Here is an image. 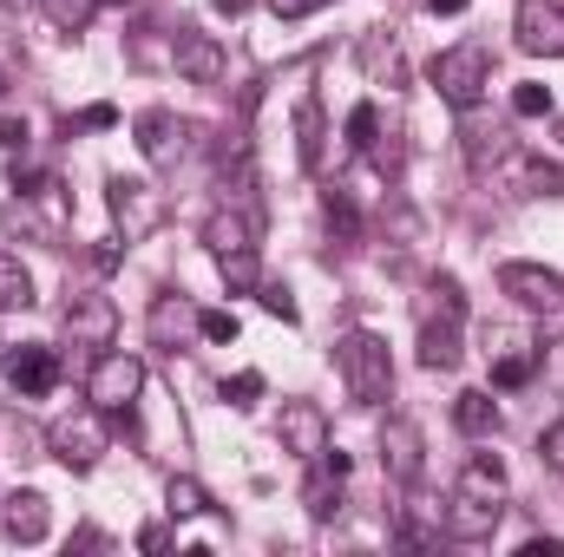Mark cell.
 Listing matches in <instances>:
<instances>
[{
  "label": "cell",
  "mask_w": 564,
  "mask_h": 557,
  "mask_svg": "<svg viewBox=\"0 0 564 557\" xmlns=\"http://www.w3.org/2000/svg\"><path fill=\"white\" fill-rule=\"evenodd\" d=\"M224 401H230V407H257V401H263V374H257V368L230 374V381H224Z\"/></svg>",
  "instance_id": "cell-31"
},
{
  "label": "cell",
  "mask_w": 564,
  "mask_h": 557,
  "mask_svg": "<svg viewBox=\"0 0 564 557\" xmlns=\"http://www.w3.org/2000/svg\"><path fill=\"white\" fill-rule=\"evenodd\" d=\"M197 335H204V341H237L243 321H237L230 308H204V315H197Z\"/></svg>",
  "instance_id": "cell-30"
},
{
  "label": "cell",
  "mask_w": 564,
  "mask_h": 557,
  "mask_svg": "<svg viewBox=\"0 0 564 557\" xmlns=\"http://www.w3.org/2000/svg\"><path fill=\"white\" fill-rule=\"evenodd\" d=\"M7 92H13V73H7V66H0V99H7Z\"/></svg>",
  "instance_id": "cell-45"
},
{
  "label": "cell",
  "mask_w": 564,
  "mask_h": 557,
  "mask_svg": "<svg viewBox=\"0 0 564 557\" xmlns=\"http://www.w3.org/2000/svg\"><path fill=\"white\" fill-rule=\"evenodd\" d=\"M139 551H171V532H164V525H144V532H139Z\"/></svg>",
  "instance_id": "cell-41"
},
{
  "label": "cell",
  "mask_w": 564,
  "mask_h": 557,
  "mask_svg": "<svg viewBox=\"0 0 564 557\" xmlns=\"http://www.w3.org/2000/svg\"><path fill=\"white\" fill-rule=\"evenodd\" d=\"M453 492H473V499H499V505H506V466H499L492 452H473V459L459 466Z\"/></svg>",
  "instance_id": "cell-18"
},
{
  "label": "cell",
  "mask_w": 564,
  "mask_h": 557,
  "mask_svg": "<svg viewBox=\"0 0 564 557\" xmlns=\"http://www.w3.org/2000/svg\"><path fill=\"white\" fill-rule=\"evenodd\" d=\"M217 270H224V282L243 295V288H263V263H257V250H237V256H217Z\"/></svg>",
  "instance_id": "cell-27"
},
{
  "label": "cell",
  "mask_w": 564,
  "mask_h": 557,
  "mask_svg": "<svg viewBox=\"0 0 564 557\" xmlns=\"http://www.w3.org/2000/svg\"><path fill=\"white\" fill-rule=\"evenodd\" d=\"M532 190H545V197L564 190V171H558V164H532Z\"/></svg>",
  "instance_id": "cell-39"
},
{
  "label": "cell",
  "mask_w": 564,
  "mask_h": 557,
  "mask_svg": "<svg viewBox=\"0 0 564 557\" xmlns=\"http://www.w3.org/2000/svg\"><path fill=\"white\" fill-rule=\"evenodd\" d=\"M426 7H433V13H466L473 0H426Z\"/></svg>",
  "instance_id": "cell-43"
},
{
  "label": "cell",
  "mask_w": 564,
  "mask_h": 557,
  "mask_svg": "<svg viewBox=\"0 0 564 557\" xmlns=\"http://www.w3.org/2000/svg\"><path fill=\"white\" fill-rule=\"evenodd\" d=\"M421 368L433 374H446V368H459V315H426L421 321Z\"/></svg>",
  "instance_id": "cell-17"
},
{
  "label": "cell",
  "mask_w": 564,
  "mask_h": 557,
  "mask_svg": "<svg viewBox=\"0 0 564 557\" xmlns=\"http://www.w3.org/2000/svg\"><path fill=\"white\" fill-rule=\"evenodd\" d=\"M79 125H86V132H112V125H119V106H86Z\"/></svg>",
  "instance_id": "cell-38"
},
{
  "label": "cell",
  "mask_w": 564,
  "mask_h": 557,
  "mask_svg": "<svg viewBox=\"0 0 564 557\" xmlns=\"http://www.w3.org/2000/svg\"><path fill=\"white\" fill-rule=\"evenodd\" d=\"M7 354H13V341H7V335H0V368H7Z\"/></svg>",
  "instance_id": "cell-47"
},
{
  "label": "cell",
  "mask_w": 564,
  "mask_h": 557,
  "mask_svg": "<svg viewBox=\"0 0 564 557\" xmlns=\"http://www.w3.org/2000/svg\"><path fill=\"white\" fill-rule=\"evenodd\" d=\"M512 33H519L525 53H539V59H564V7L558 0H519Z\"/></svg>",
  "instance_id": "cell-8"
},
{
  "label": "cell",
  "mask_w": 564,
  "mask_h": 557,
  "mask_svg": "<svg viewBox=\"0 0 564 557\" xmlns=\"http://www.w3.org/2000/svg\"><path fill=\"white\" fill-rule=\"evenodd\" d=\"M453 426H459V433H473V439H492V433H499V401H492V394H479V387H473V394H459V401H453Z\"/></svg>",
  "instance_id": "cell-20"
},
{
  "label": "cell",
  "mask_w": 564,
  "mask_h": 557,
  "mask_svg": "<svg viewBox=\"0 0 564 557\" xmlns=\"http://www.w3.org/2000/svg\"><path fill=\"white\" fill-rule=\"evenodd\" d=\"M0 144H7V151H26V119H7V125H0Z\"/></svg>",
  "instance_id": "cell-42"
},
{
  "label": "cell",
  "mask_w": 564,
  "mask_h": 557,
  "mask_svg": "<svg viewBox=\"0 0 564 557\" xmlns=\"http://www.w3.org/2000/svg\"><path fill=\"white\" fill-rule=\"evenodd\" d=\"M106 204H112V223H119L126 243H144V237L164 223V197H158L144 177H112V184H106Z\"/></svg>",
  "instance_id": "cell-5"
},
{
  "label": "cell",
  "mask_w": 564,
  "mask_h": 557,
  "mask_svg": "<svg viewBox=\"0 0 564 557\" xmlns=\"http://www.w3.org/2000/svg\"><path fill=\"white\" fill-rule=\"evenodd\" d=\"M499 518H506V505H499V499H473V492H453L446 512H440L446 538H466V545H473V538H492Z\"/></svg>",
  "instance_id": "cell-13"
},
{
  "label": "cell",
  "mask_w": 564,
  "mask_h": 557,
  "mask_svg": "<svg viewBox=\"0 0 564 557\" xmlns=\"http://www.w3.org/2000/svg\"><path fill=\"white\" fill-rule=\"evenodd\" d=\"M433 302H440V315H466V295H459V282L453 276H433V288H426Z\"/></svg>",
  "instance_id": "cell-33"
},
{
  "label": "cell",
  "mask_w": 564,
  "mask_h": 557,
  "mask_svg": "<svg viewBox=\"0 0 564 557\" xmlns=\"http://www.w3.org/2000/svg\"><path fill=\"white\" fill-rule=\"evenodd\" d=\"M348 144H355V151H375V144H381V106H375V99H361V106L348 112Z\"/></svg>",
  "instance_id": "cell-26"
},
{
  "label": "cell",
  "mask_w": 564,
  "mask_h": 557,
  "mask_svg": "<svg viewBox=\"0 0 564 557\" xmlns=\"http://www.w3.org/2000/svg\"><path fill=\"white\" fill-rule=\"evenodd\" d=\"M263 308H270L276 321H295V315H302V308H295V295H289L282 282H263Z\"/></svg>",
  "instance_id": "cell-34"
},
{
  "label": "cell",
  "mask_w": 564,
  "mask_h": 557,
  "mask_svg": "<svg viewBox=\"0 0 564 557\" xmlns=\"http://www.w3.org/2000/svg\"><path fill=\"white\" fill-rule=\"evenodd\" d=\"M132 132H139V151L151 157V164H158V171H171V164L184 157V125H177V119H171L164 106L139 112V125H132Z\"/></svg>",
  "instance_id": "cell-16"
},
{
  "label": "cell",
  "mask_w": 564,
  "mask_h": 557,
  "mask_svg": "<svg viewBox=\"0 0 564 557\" xmlns=\"http://www.w3.org/2000/svg\"><path fill=\"white\" fill-rule=\"evenodd\" d=\"M191 321H197V315H191L177 295H158V302H151V341H158V348H177V335H184Z\"/></svg>",
  "instance_id": "cell-22"
},
{
  "label": "cell",
  "mask_w": 564,
  "mask_h": 557,
  "mask_svg": "<svg viewBox=\"0 0 564 557\" xmlns=\"http://www.w3.org/2000/svg\"><path fill=\"white\" fill-rule=\"evenodd\" d=\"M210 7H217V13H230V20H237V13H243V7H250V0H210Z\"/></svg>",
  "instance_id": "cell-44"
},
{
  "label": "cell",
  "mask_w": 564,
  "mask_h": 557,
  "mask_svg": "<svg viewBox=\"0 0 564 557\" xmlns=\"http://www.w3.org/2000/svg\"><path fill=\"white\" fill-rule=\"evenodd\" d=\"M492 46L486 40H459V46H446V53H433V66H426V79H433V92L453 106V112H473L479 99H486V86H492Z\"/></svg>",
  "instance_id": "cell-2"
},
{
  "label": "cell",
  "mask_w": 564,
  "mask_h": 557,
  "mask_svg": "<svg viewBox=\"0 0 564 557\" xmlns=\"http://www.w3.org/2000/svg\"><path fill=\"white\" fill-rule=\"evenodd\" d=\"M335 368H341L348 401H361V407H381L394 394V354H388V341L375 328H348L335 341Z\"/></svg>",
  "instance_id": "cell-1"
},
{
  "label": "cell",
  "mask_w": 564,
  "mask_h": 557,
  "mask_svg": "<svg viewBox=\"0 0 564 557\" xmlns=\"http://www.w3.org/2000/svg\"><path fill=\"white\" fill-rule=\"evenodd\" d=\"M270 7H276V20H308V13H322L335 0H270Z\"/></svg>",
  "instance_id": "cell-37"
},
{
  "label": "cell",
  "mask_w": 564,
  "mask_h": 557,
  "mask_svg": "<svg viewBox=\"0 0 564 557\" xmlns=\"http://www.w3.org/2000/svg\"><path fill=\"white\" fill-rule=\"evenodd\" d=\"M512 112L519 119H552V86H539V79L512 86Z\"/></svg>",
  "instance_id": "cell-28"
},
{
  "label": "cell",
  "mask_w": 564,
  "mask_h": 557,
  "mask_svg": "<svg viewBox=\"0 0 564 557\" xmlns=\"http://www.w3.org/2000/svg\"><path fill=\"white\" fill-rule=\"evenodd\" d=\"M308 512H315V518H335V512H341V492L328 485V472L308 479Z\"/></svg>",
  "instance_id": "cell-32"
},
{
  "label": "cell",
  "mask_w": 564,
  "mask_h": 557,
  "mask_svg": "<svg viewBox=\"0 0 564 557\" xmlns=\"http://www.w3.org/2000/svg\"><path fill=\"white\" fill-rule=\"evenodd\" d=\"M40 7H46V20H53L59 33H86L93 13H99V0H40Z\"/></svg>",
  "instance_id": "cell-25"
},
{
  "label": "cell",
  "mask_w": 564,
  "mask_h": 557,
  "mask_svg": "<svg viewBox=\"0 0 564 557\" xmlns=\"http://www.w3.org/2000/svg\"><path fill=\"white\" fill-rule=\"evenodd\" d=\"M276 439H282V452H295V459L315 466V459L328 452V414H322L315 401H282Z\"/></svg>",
  "instance_id": "cell-9"
},
{
  "label": "cell",
  "mask_w": 564,
  "mask_h": 557,
  "mask_svg": "<svg viewBox=\"0 0 564 557\" xmlns=\"http://www.w3.org/2000/svg\"><path fill=\"white\" fill-rule=\"evenodd\" d=\"M519 557H564V538H525Z\"/></svg>",
  "instance_id": "cell-40"
},
{
  "label": "cell",
  "mask_w": 564,
  "mask_h": 557,
  "mask_svg": "<svg viewBox=\"0 0 564 557\" xmlns=\"http://www.w3.org/2000/svg\"><path fill=\"white\" fill-rule=\"evenodd\" d=\"M7 374H13V387H20L26 401H40V394L59 387V354H53L46 341H26V348L7 354Z\"/></svg>",
  "instance_id": "cell-14"
},
{
  "label": "cell",
  "mask_w": 564,
  "mask_h": 557,
  "mask_svg": "<svg viewBox=\"0 0 564 557\" xmlns=\"http://www.w3.org/2000/svg\"><path fill=\"white\" fill-rule=\"evenodd\" d=\"M381 466H388V479L421 485V472H426V433L408 414H388V419H381Z\"/></svg>",
  "instance_id": "cell-7"
},
{
  "label": "cell",
  "mask_w": 564,
  "mask_h": 557,
  "mask_svg": "<svg viewBox=\"0 0 564 557\" xmlns=\"http://www.w3.org/2000/svg\"><path fill=\"white\" fill-rule=\"evenodd\" d=\"M0 7H7V13H20V7H40V0H0Z\"/></svg>",
  "instance_id": "cell-46"
},
{
  "label": "cell",
  "mask_w": 564,
  "mask_h": 557,
  "mask_svg": "<svg viewBox=\"0 0 564 557\" xmlns=\"http://www.w3.org/2000/svg\"><path fill=\"white\" fill-rule=\"evenodd\" d=\"M99 7H126V0H99Z\"/></svg>",
  "instance_id": "cell-48"
},
{
  "label": "cell",
  "mask_w": 564,
  "mask_h": 557,
  "mask_svg": "<svg viewBox=\"0 0 564 557\" xmlns=\"http://www.w3.org/2000/svg\"><path fill=\"white\" fill-rule=\"evenodd\" d=\"M171 66H177V79H191V86H224L230 53H224V40H217V33L177 26V33H171Z\"/></svg>",
  "instance_id": "cell-6"
},
{
  "label": "cell",
  "mask_w": 564,
  "mask_h": 557,
  "mask_svg": "<svg viewBox=\"0 0 564 557\" xmlns=\"http://www.w3.org/2000/svg\"><path fill=\"white\" fill-rule=\"evenodd\" d=\"M295 157H302V171H322V106L315 99L295 106Z\"/></svg>",
  "instance_id": "cell-21"
},
{
  "label": "cell",
  "mask_w": 564,
  "mask_h": 557,
  "mask_svg": "<svg viewBox=\"0 0 564 557\" xmlns=\"http://www.w3.org/2000/svg\"><path fill=\"white\" fill-rule=\"evenodd\" d=\"M539 459H545L552 472H564V419L552 426V433H539Z\"/></svg>",
  "instance_id": "cell-35"
},
{
  "label": "cell",
  "mask_w": 564,
  "mask_h": 557,
  "mask_svg": "<svg viewBox=\"0 0 564 557\" xmlns=\"http://www.w3.org/2000/svg\"><path fill=\"white\" fill-rule=\"evenodd\" d=\"M13 308H33V276L20 256L0 250V315H13Z\"/></svg>",
  "instance_id": "cell-23"
},
{
  "label": "cell",
  "mask_w": 564,
  "mask_h": 557,
  "mask_svg": "<svg viewBox=\"0 0 564 557\" xmlns=\"http://www.w3.org/2000/svg\"><path fill=\"white\" fill-rule=\"evenodd\" d=\"M66 335H73V348H112L119 341V308H112V295H73L66 302Z\"/></svg>",
  "instance_id": "cell-11"
},
{
  "label": "cell",
  "mask_w": 564,
  "mask_h": 557,
  "mask_svg": "<svg viewBox=\"0 0 564 557\" xmlns=\"http://www.w3.org/2000/svg\"><path fill=\"white\" fill-rule=\"evenodd\" d=\"M139 394H144V361L139 354H112V348H106V354L93 361V374H86V401L112 419V414H126Z\"/></svg>",
  "instance_id": "cell-3"
},
{
  "label": "cell",
  "mask_w": 564,
  "mask_h": 557,
  "mask_svg": "<svg viewBox=\"0 0 564 557\" xmlns=\"http://www.w3.org/2000/svg\"><path fill=\"white\" fill-rule=\"evenodd\" d=\"M506 151H512L506 125H486V119H473V112H466V164H473V171H492Z\"/></svg>",
  "instance_id": "cell-19"
},
{
  "label": "cell",
  "mask_w": 564,
  "mask_h": 557,
  "mask_svg": "<svg viewBox=\"0 0 564 557\" xmlns=\"http://www.w3.org/2000/svg\"><path fill=\"white\" fill-rule=\"evenodd\" d=\"M164 499H171V518H197V512H210V492H204L191 472H177V479L164 485Z\"/></svg>",
  "instance_id": "cell-24"
},
{
  "label": "cell",
  "mask_w": 564,
  "mask_h": 557,
  "mask_svg": "<svg viewBox=\"0 0 564 557\" xmlns=\"http://www.w3.org/2000/svg\"><path fill=\"white\" fill-rule=\"evenodd\" d=\"M257 230H263L257 204H250V197H230L224 210H210L204 243H210V256H237V250H257Z\"/></svg>",
  "instance_id": "cell-10"
},
{
  "label": "cell",
  "mask_w": 564,
  "mask_h": 557,
  "mask_svg": "<svg viewBox=\"0 0 564 557\" xmlns=\"http://www.w3.org/2000/svg\"><path fill=\"white\" fill-rule=\"evenodd\" d=\"M499 288H506L519 308H564V276L545 270V263H506V270H499Z\"/></svg>",
  "instance_id": "cell-12"
},
{
  "label": "cell",
  "mask_w": 564,
  "mask_h": 557,
  "mask_svg": "<svg viewBox=\"0 0 564 557\" xmlns=\"http://www.w3.org/2000/svg\"><path fill=\"white\" fill-rule=\"evenodd\" d=\"M328 223H341V230H348V237H355V230H361V217H355V204H348V197H341V190H328Z\"/></svg>",
  "instance_id": "cell-36"
},
{
  "label": "cell",
  "mask_w": 564,
  "mask_h": 557,
  "mask_svg": "<svg viewBox=\"0 0 564 557\" xmlns=\"http://www.w3.org/2000/svg\"><path fill=\"white\" fill-rule=\"evenodd\" d=\"M0 532H7L13 545H40V538L53 532V499H46V492H13V499L0 505Z\"/></svg>",
  "instance_id": "cell-15"
},
{
  "label": "cell",
  "mask_w": 564,
  "mask_h": 557,
  "mask_svg": "<svg viewBox=\"0 0 564 557\" xmlns=\"http://www.w3.org/2000/svg\"><path fill=\"white\" fill-rule=\"evenodd\" d=\"M46 446H53V459H59L66 472H93L99 452H106V414H99V407L59 414L53 419V433H46Z\"/></svg>",
  "instance_id": "cell-4"
},
{
  "label": "cell",
  "mask_w": 564,
  "mask_h": 557,
  "mask_svg": "<svg viewBox=\"0 0 564 557\" xmlns=\"http://www.w3.org/2000/svg\"><path fill=\"white\" fill-rule=\"evenodd\" d=\"M532 368H539V354H499L492 361V387H525Z\"/></svg>",
  "instance_id": "cell-29"
}]
</instances>
